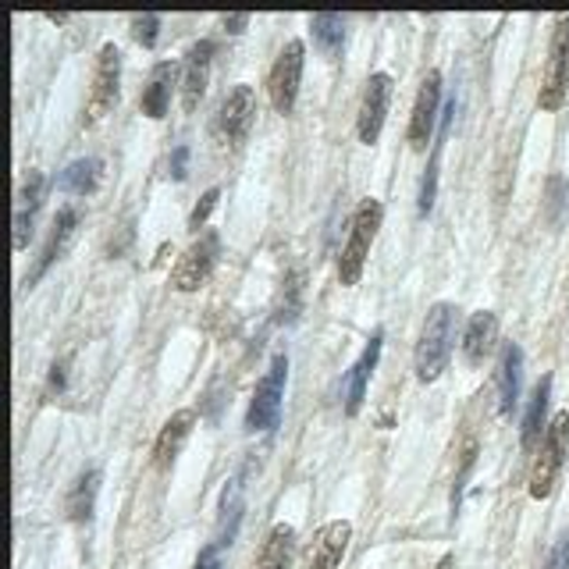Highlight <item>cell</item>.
<instances>
[{
  "instance_id": "ac0fdd59",
  "label": "cell",
  "mask_w": 569,
  "mask_h": 569,
  "mask_svg": "<svg viewBox=\"0 0 569 569\" xmlns=\"http://www.w3.org/2000/svg\"><path fill=\"white\" fill-rule=\"evenodd\" d=\"M43 189H47V182H43L40 172L25 175V182L18 189V203H15V250L18 253L33 239V222H36V211H40V203H43Z\"/></svg>"
},
{
  "instance_id": "7a4b0ae2",
  "label": "cell",
  "mask_w": 569,
  "mask_h": 569,
  "mask_svg": "<svg viewBox=\"0 0 569 569\" xmlns=\"http://www.w3.org/2000/svg\"><path fill=\"white\" fill-rule=\"evenodd\" d=\"M381 217H384V206L381 200H359V206L349 217V239L339 253V281L342 284H356L359 275H364V264L370 256V245L378 239V228H381Z\"/></svg>"
},
{
  "instance_id": "8d00e7d4",
  "label": "cell",
  "mask_w": 569,
  "mask_h": 569,
  "mask_svg": "<svg viewBox=\"0 0 569 569\" xmlns=\"http://www.w3.org/2000/svg\"><path fill=\"white\" fill-rule=\"evenodd\" d=\"M50 22H68V11H47Z\"/></svg>"
},
{
  "instance_id": "d590c367",
  "label": "cell",
  "mask_w": 569,
  "mask_h": 569,
  "mask_svg": "<svg viewBox=\"0 0 569 569\" xmlns=\"http://www.w3.org/2000/svg\"><path fill=\"white\" fill-rule=\"evenodd\" d=\"M434 569H456V559H452V555H442V559H438V566Z\"/></svg>"
},
{
  "instance_id": "1f68e13d",
  "label": "cell",
  "mask_w": 569,
  "mask_h": 569,
  "mask_svg": "<svg viewBox=\"0 0 569 569\" xmlns=\"http://www.w3.org/2000/svg\"><path fill=\"white\" fill-rule=\"evenodd\" d=\"M167 172H172L175 182H182V178L189 175V147H186V142H178V147H175L172 164H167Z\"/></svg>"
},
{
  "instance_id": "277c9868",
  "label": "cell",
  "mask_w": 569,
  "mask_h": 569,
  "mask_svg": "<svg viewBox=\"0 0 569 569\" xmlns=\"http://www.w3.org/2000/svg\"><path fill=\"white\" fill-rule=\"evenodd\" d=\"M284 381H289V356L278 353L275 359H270V367H267L264 378L256 381L250 409H245V431H250V434H267V431H275V427H278Z\"/></svg>"
},
{
  "instance_id": "4dcf8cb0",
  "label": "cell",
  "mask_w": 569,
  "mask_h": 569,
  "mask_svg": "<svg viewBox=\"0 0 569 569\" xmlns=\"http://www.w3.org/2000/svg\"><path fill=\"white\" fill-rule=\"evenodd\" d=\"M562 197H566V178L552 175V178H548V217H552V222H555V217H559V211H562Z\"/></svg>"
},
{
  "instance_id": "8fae6325",
  "label": "cell",
  "mask_w": 569,
  "mask_h": 569,
  "mask_svg": "<svg viewBox=\"0 0 569 569\" xmlns=\"http://www.w3.org/2000/svg\"><path fill=\"white\" fill-rule=\"evenodd\" d=\"M256 122V93L253 86H236L231 93L222 100V108H217V136H222L225 142H231V147H239V142L250 136V128Z\"/></svg>"
},
{
  "instance_id": "6da1fadb",
  "label": "cell",
  "mask_w": 569,
  "mask_h": 569,
  "mask_svg": "<svg viewBox=\"0 0 569 569\" xmlns=\"http://www.w3.org/2000/svg\"><path fill=\"white\" fill-rule=\"evenodd\" d=\"M456 325H459V309L452 303H434L427 309L420 342H417V378L423 384L438 381L452 359V345H456Z\"/></svg>"
},
{
  "instance_id": "cb8c5ba5",
  "label": "cell",
  "mask_w": 569,
  "mask_h": 569,
  "mask_svg": "<svg viewBox=\"0 0 569 569\" xmlns=\"http://www.w3.org/2000/svg\"><path fill=\"white\" fill-rule=\"evenodd\" d=\"M242 481H228V488L222 491V509H217V548H228L231 541L239 534V523H242Z\"/></svg>"
},
{
  "instance_id": "836d02e7",
  "label": "cell",
  "mask_w": 569,
  "mask_h": 569,
  "mask_svg": "<svg viewBox=\"0 0 569 569\" xmlns=\"http://www.w3.org/2000/svg\"><path fill=\"white\" fill-rule=\"evenodd\" d=\"M250 25V15H225V29L228 33H242Z\"/></svg>"
},
{
  "instance_id": "7402d4cb",
  "label": "cell",
  "mask_w": 569,
  "mask_h": 569,
  "mask_svg": "<svg viewBox=\"0 0 569 569\" xmlns=\"http://www.w3.org/2000/svg\"><path fill=\"white\" fill-rule=\"evenodd\" d=\"M97 495H100V470H86L75 477V484L64 498V513H68L72 523H89L97 509Z\"/></svg>"
},
{
  "instance_id": "ffe728a7",
  "label": "cell",
  "mask_w": 569,
  "mask_h": 569,
  "mask_svg": "<svg viewBox=\"0 0 569 569\" xmlns=\"http://www.w3.org/2000/svg\"><path fill=\"white\" fill-rule=\"evenodd\" d=\"M520 381H523V349L516 342H506L498 359V413L513 417L516 399H520Z\"/></svg>"
},
{
  "instance_id": "f1b7e54d",
  "label": "cell",
  "mask_w": 569,
  "mask_h": 569,
  "mask_svg": "<svg viewBox=\"0 0 569 569\" xmlns=\"http://www.w3.org/2000/svg\"><path fill=\"white\" fill-rule=\"evenodd\" d=\"M217 200H222V189H206V192H203L200 203L192 206V214H189V228H192V231H200V228L206 225V217H211V211L217 206Z\"/></svg>"
},
{
  "instance_id": "484cf974",
  "label": "cell",
  "mask_w": 569,
  "mask_h": 569,
  "mask_svg": "<svg viewBox=\"0 0 569 569\" xmlns=\"http://www.w3.org/2000/svg\"><path fill=\"white\" fill-rule=\"evenodd\" d=\"M309 29H314V43L325 50L328 58L342 54V40H345V22L334 15V11H320V15L309 18Z\"/></svg>"
},
{
  "instance_id": "4fadbf2b",
  "label": "cell",
  "mask_w": 569,
  "mask_h": 569,
  "mask_svg": "<svg viewBox=\"0 0 569 569\" xmlns=\"http://www.w3.org/2000/svg\"><path fill=\"white\" fill-rule=\"evenodd\" d=\"M214 40H200L186 50L182 61V108L192 114L200 108V100L206 93V75H211V58H214Z\"/></svg>"
},
{
  "instance_id": "5b68a950",
  "label": "cell",
  "mask_w": 569,
  "mask_h": 569,
  "mask_svg": "<svg viewBox=\"0 0 569 569\" xmlns=\"http://www.w3.org/2000/svg\"><path fill=\"white\" fill-rule=\"evenodd\" d=\"M118 86H122V50L114 43H103L97 54L93 68V86H89V103L83 114V125H97L114 111L118 103Z\"/></svg>"
},
{
  "instance_id": "4316f807",
  "label": "cell",
  "mask_w": 569,
  "mask_h": 569,
  "mask_svg": "<svg viewBox=\"0 0 569 569\" xmlns=\"http://www.w3.org/2000/svg\"><path fill=\"white\" fill-rule=\"evenodd\" d=\"M438 157H442V139L434 142L431 164H427L423 182H420V203H417V211H420V214H431V206H434V192H438Z\"/></svg>"
},
{
  "instance_id": "52a82bcc",
  "label": "cell",
  "mask_w": 569,
  "mask_h": 569,
  "mask_svg": "<svg viewBox=\"0 0 569 569\" xmlns=\"http://www.w3.org/2000/svg\"><path fill=\"white\" fill-rule=\"evenodd\" d=\"M217 256H222V236H217V231H200V239L178 256V264L172 270V289L175 292H200L214 275Z\"/></svg>"
},
{
  "instance_id": "d6a6232c",
  "label": "cell",
  "mask_w": 569,
  "mask_h": 569,
  "mask_svg": "<svg viewBox=\"0 0 569 569\" xmlns=\"http://www.w3.org/2000/svg\"><path fill=\"white\" fill-rule=\"evenodd\" d=\"M197 569H222V548L217 545H206L200 552V559H197Z\"/></svg>"
},
{
  "instance_id": "603a6c76",
  "label": "cell",
  "mask_w": 569,
  "mask_h": 569,
  "mask_svg": "<svg viewBox=\"0 0 569 569\" xmlns=\"http://www.w3.org/2000/svg\"><path fill=\"white\" fill-rule=\"evenodd\" d=\"M295 555V530L289 523H275L256 555V569H289Z\"/></svg>"
},
{
  "instance_id": "f546056e",
  "label": "cell",
  "mask_w": 569,
  "mask_h": 569,
  "mask_svg": "<svg viewBox=\"0 0 569 569\" xmlns=\"http://www.w3.org/2000/svg\"><path fill=\"white\" fill-rule=\"evenodd\" d=\"M541 569H569V530L552 545L548 559H545V566H541Z\"/></svg>"
},
{
  "instance_id": "8992f818",
  "label": "cell",
  "mask_w": 569,
  "mask_h": 569,
  "mask_svg": "<svg viewBox=\"0 0 569 569\" xmlns=\"http://www.w3.org/2000/svg\"><path fill=\"white\" fill-rule=\"evenodd\" d=\"M303 64H306V43L303 40H289L281 47V54L270 64L267 75V97L275 103L278 114H292L295 97H300V83H303Z\"/></svg>"
},
{
  "instance_id": "e575fe53",
  "label": "cell",
  "mask_w": 569,
  "mask_h": 569,
  "mask_svg": "<svg viewBox=\"0 0 569 569\" xmlns=\"http://www.w3.org/2000/svg\"><path fill=\"white\" fill-rule=\"evenodd\" d=\"M50 388H58V392L64 388V367H54V374H50Z\"/></svg>"
},
{
  "instance_id": "ba28073f",
  "label": "cell",
  "mask_w": 569,
  "mask_h": 569,
  "mask_svg": "<svg viewBox=\"0 0 569 569\" xmlns=\"http://www.w3.org/2000/svg\"><path fill=\"white\" fill-rule=\"evenodd\" d=\"M569 93V15L555 22L548 61H545V79H541L538 108L541 111H559Z\"/></svg>"
},
{
  "instance_id": "3957f363",
  "label": "cell",
  "mask_w": 569,
  "mask_h": 569,
  "mask_svg": "<svg viewBox=\"0 0 569 569\" xmlns=\"http://www.w3.org/2000/svg\"><path fill=\"white\" fill-rule=\"evenodd\" d=\"M566 452H569V413H555L545 427V438H541V448L534 463H530V498H548L555 481H559L562 473V463H566Z\"/></svg>"
},
{
  "instance_id": "d4e9b609",
  "label": "cell",
  "mask_w": 569,
  "mask_h": 569,
  "mask_svg": "<svg viewBox=\"0 0 569 569\" xmlns=\"http://www.w3.org/2000/svg\"><path fill=\"white\" fill-rule=\"evenodd\" d=\"M100 172H103V164L97 157H79L54 178V186L61 192H68V197H86V192H93L100 186Z\"/></svg>"
},
{
  "instance_id": "83f0119b",
  "label": "cell",
  "mask_w": 569,
  "mask_h": 569,
  "mask_svg": "<svg viewBox=\"0 0 569 569\" xmlns=\"http://www.w3.org/2000/svg\"><path fill=\"white\" fill-rule=\"evenodd\" d=\"M132 36L139 47L153 50L157 47V36H161V15H136L132 18Z\"/></svg>"
},
{
  "instance_id": "9a60e30c",
  "label": "cell",
  "mask_w": 569,
  "mask_h": 569,
  "mask_svg": "<svg viewBox=\"0 0 569 569\" xmlns=\"http://www.w3.org/2000/svg\"><path fill=\"white\" fill-rule=\"evenodd\" d=\"M75 225H79V211L75 206H64V211H58L54 217V225H50V236L43 242V250H40V261H36L33 267V275H25V289H33L36 281H40L50 267H54V261L64 253V245H68V239L75 236Z\"/></svg>"
},
{
  "instance_id": "5bb4252c",
  "label": "cell",
  "mask_w": 569,
  "mask_h": 569,
  "mask_svg": "<svg viewBox=\"0 0 569 569\" xmlns=\"http://www.w3.org/2000/svg\"><path fill=\"white\" fill-rule=\"evenodd\" d=\"M349 538H353V527L345 520H331L317 530L314 545H309L306 555V569H339L342 566V555L349 548Z\"/></svg>"
},
{
  "instance_id": "44dd1931",
  "label": "cell",
  "mask_w": 569,
  "mask_h": 569,
  "mask_svg": "<svg viewBox=\"0 0 569 569\" xmlns=\"http://www.w3.org/2000/svg\"><path fill=\"white\" fill-rule=\"evenodd\" d=\"M548 399H552V374H545V378L534 384V392H530V403H527V413H523V427H520L523 448H534L541 438H545Z\"/></svg>"
},
{
  "instance_id": "e0dca14e",
  "label": "cell",
  "mask_w": 569,
  "mask_h": 569,
  "mask_svg": "<svg viewBox=\"0 0 569 569\" xmlns=\"http://www.w3.org/2000/svg\"><path fill=\"white\" fill-rule=\"evenodd\" d=\"M495 342H498V317L491 309L473 314L467 331H463V359H467V367H481L491 356V349H495Z\"/></svg>"
},
{
  "instance_id": "9c48e42d",
  "label": "cell",
  "mask_w": 569,
  "mask_h": 569,
  "mask_svg": "<svg viewBox=\"0 0 569 569\" xmlns=\"http://www.w3.org/2000/svg\"><path fill=\"white\" fill-rule=\"evenodd\" d=\"M392 75L388 72H374L367 86H364V100H359V114H356V136L359 142H374L381 139V128L388 118V103H392Z\"/></svg>"
},
{
  "instance_id": "2e32d148",
  "label": "cell",
  "mask_w": 569,
  "mask_h": 569,
  "mask_svg": "<svg viewBox=\"0 0 569 569\" xmlns=\"http://www.w3.org/2000/svg\"><path fill=\"white\" fill-rule=\"evenodd\" d=\"M175 79H178V64L175 61L153 64L150 79L139 93V111L147 114V118L161 122L167 114V108H172V93H175Z\"/></svg>"
},
{
  "instance_id": "d6986e66",
  "label": "cell",
  "mask_w": 569,
  "mask_h": 569,
  "mask_svg": "<svg viewBox=\"0 0 569 569\" xmlns=\"http://www.w3.org/2000/svg\"><path fill=\"white\" fill-rule=\"evenodd\" d=\"M192 423H197V409H178L175 417H167V423L161 427L157 442H153V463L161 470H167L175 463V456L182 452L186 438L192 434Z\"/></svg>"
},
{
  "instance_id": "30bf717a",
  "label": "cell",
  "mask_w": 569,
  "mask_h": 569,
  "mask_svg": "<svg viewBox=\"0 0 569 569\" xmlns=\"http://www.w3.org/2000/svg\"><path fill=\"white\" fill-rule=\"evenodd\" d=\"M438 114H442V72L431 68L423 75L417 103H413V114H409V132L406 136H409L413 150H427V142L434 139Z\"/></svg>"
},
{
  "instance_id": "7c38bea8",
  "label": "cell",
  "mask_w": 569,
  "mask_h": 569,
  "mask_svg": "<svg viewBox=\"0 0 569 569\" xmlns=\"http://www.w3.org/2000/svg\"><path fill=\"white\" fill-rule=\"evenodd\" d=\"M381 345H384V331L374 328V334L364 345V353H359V359H356L353 370H349V378H345V417H356L359 406H364L370 374H374V367H378V359H381Z\"/></svg>"
}]
</instances>
